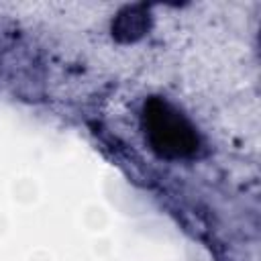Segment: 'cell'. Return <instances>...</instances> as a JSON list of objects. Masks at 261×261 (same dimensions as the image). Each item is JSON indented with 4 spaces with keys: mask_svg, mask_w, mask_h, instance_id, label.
<instances>
[{
    "mask_svg": "<svg viewBox=\"0 0 261 261\" xmlns=\"http://www.w3.org/2000/svg\"><path fill=\"white\" fill-rule=\"evenodd\" d=\"M149 120H151V135L157 147H161L165 153H184L192 147L194 137L190 128L184 124L181 118L175 116V112L167 110V106L155 102L149 108Z\"/></svg>",
    "mask_w": 261,
    "mask_h": 261,
    "instance_id": "cell-1",
    "label": "cell"
}]
</instances>
